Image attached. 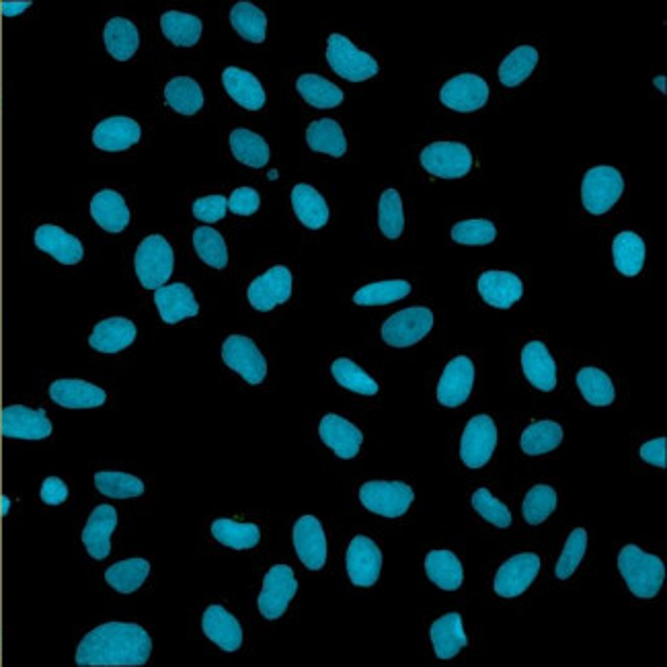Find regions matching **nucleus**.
Instances as JSON below:
<instances>
[{"instance_id": "1", "label": "nucleus", "mask_w": 667, "mask_h": 667, "mask_svg": "<svg viewBox=\"0 0 667 667\" xmlns=\"http://www.w3.org/2000/svg\"><path fill=\"white\" fill-rule=\"evenodd\" d=\"M152 653L148 631L134 622H107L87 633L76 649V665H144Z\"/></svg>"}, {"instance_id": "2", "label": "nucleus", "mask_w": 667, "mask_h": 667, "mask_svg": "<svg viewBox=\"0 0 667 667\" xmlns=\"http://www.w3.org/2000/svg\"><path fill=\"white\" fill-rule=\"evenodd\" d=\"M618 571L629 592L639 600H653L665 583V565L657 555L637 544H624L618 553Z\"/></svg>"}, {"instance_id": "3", "label": "nucleus", "mask_w": 667, "mask_h": 667, "mask_svg": "<svg viewBox=\"0 0 667 667\" xmlns=\"http://www.w3.org/2000/svg\"><path fill=\"white\" fill-rule=\"evenodd\" d=\"M626 181L616 167L600 165L587 169L581 179V206L587 214L604 216L616 208L624 195Z\"/></svg>"}, {"instance_id": "4", "label": "nucleus", "mask_w": 667, "mask_h": 667, "mask_svg": "<svg viewBox=\"0 0 667 667\" xmlns=\"http://www.w3.org/2000/svg\"><path fill=\"white\" fill-rule=\"evenodd\" d=\"M421 169L436 179H462L475 167V156L464 142L436 140L419 154Z\"/></svg>"}, {"instance_id": "5", "label": "nucleus", "mask_w": 667, "mask_h": 667, "mask_svg": "<svg viewBox=\"0 0 667 667\" xmlns=\"http://www.w3.org/2000/svg\"><path fill=\"white\" fill-rule=\"evenodd\" d=\"M434 327L436 315L427 306H407L382 323L380 337L388 347L407 349L423 341Z\"/></svg>"}, {"instance_id": "6", "label": "nucleus", "mask_w": 667, "mask_h": 667, "mask_svg": "<svg viewBox=\"0 0 667 667\" xmlns=\"http://www.w3.org/2000/svg\"><path fill=\"white\" fill-rule=\"evenodd\" d=\"M134 269L140 284L146 290H159L169 282L175 269V253L169 241L161 234L146 237L134 257Z\"/></svg>"}, {"instance_id": "7", "label": "nucleus", "mask_w": 667, "mask_h": 667, "mask_svg": "<svg viewBox=\"0 0 667 667\" xmlns=\"http://www.w3.org/2000/svg\"><path fill=\"white\" fill-rule=\"evenodd\" d=\"M358 497L370 514L388 520L403 518L415 503V491L403 481H366Z\"/></svg>"}, {"instance_id": "8", "label": "nucleus", "mask_w": 667, "mask_h": 667, "mask_svg": "<svg viewBox=\"0 0 667 667\" xmlns=\"http://www.w3.org/2000/svg\"><path fill=\"white\" fill-rule=\"evenodd\" d=\"M499 431L491 415L481 413L470 417L460 436V462L470 470H481L487 466L497 450Z\"/></svg>"}, {"instance_id": "9", "label": "nucleus", "mask_w": 667, "mask_h": 667, "mask_svg": "<svg viewBox=\"0 0 667 667\" xmlns=\"http://www.w3.org/2000/svg\"><path fill=\"white\" fill-rule=\"evenodd\" d=\"M327 62L335 74L349 83H364L380 72L378 62L341 33L329 35Z\"/></svg>"}, {"instance_id": "10", "label": "nucleus", "mask_w": 667, "mask_h": 667, "mask_svg": "<svg viewBox=\"0 0 667 667\" xmlns=\"http://www.w3.org/2000/svg\"><path fill=\"white\" fill-rule=\"evenodd\" d=\"M475 382H477L475 360L466 356V353H458V356L448 360V364L440 374L436 386V399L446 409H458L470 399V395H473Z\"/></svg>"}, {"instance_id": "11", "label": "nucleus", "mask_w": 667, "mask_h": 667, "mask_svg": "<svg viewBox=\"0 0 667 667\" xmlns=\"http://www.w3.org/2000/svg\"><path fill=\"white\" fill-rule=\"evenodd\" d=\"M542 569L538 553H518L499 565L493 577V592L503 600H516L524 596L536 581Z\"/></svg>"}, {"instance_id": "12", "label": "nucleus", "mask_w": 667, "mask_h": 667, "mask_svg": "<svg viewBox=\"0 0 667 667\" xmlns=\"http://www.w3.org/2000/svg\"><path fill=\"white\" fill-rule=\"evenodd\" d=\"M491 87L477 72H460L450 76L440 87V101L456 113H475L489 103Z\"/></svg>"}, {"instance_id": "13", "label": "nucleus", "mask_w": 667, "mask_h": 667, "mask_svg": "<svg viewBox=\"0 0 667 667\" xmlns=\"http://www.w3.org/2000/svg\"><path fill=\"white\" fill-rule=\"evenodd\" d=\"M298 594V579L290 565H273L265 577L257 608L263 618L278 620L286 614L292 600Z\"/></svg>"}, {"instance_id": "14", "label": "nucleus", "mask_w": 667, "mask_h": 667, "mask_svg": "<svg viewBox=\"0 0 667 667\" xmlns=\"http://www.w3.org/2000/svg\"><path fill=\"white\" fill-rule=\"evenodd\" d=\"M222 360L251 386H257L267 378V360L263 351L247 335H230L222 343Z\"/></svg>"}, {"instance_id": "15", "label": "nucleus", "mask_w": 667, "mask_h": 667, "mask_svg": "<svg viewBox=\"0 0 667 667\" xmlns=\"http://www.w3.org/2000/svg\"><path fill=\"white\" fill-rule=\"evenodd\" d=\"M345 571L349 581L356 587H372L378 583L382 573V548L366 536H353L345 553Z\"/></svg>"}, {"instance_id": "16", "label": "nucleus", "mask_w": 667, "mask_h": 667, "mask_svg": "<svg viewBox=\"0 0 667 667\" xmlns=\"http://www.w3.org/2000/svg\"><path fill=\"white\" fill-rule=\"evenodd\" d=\"M294 290L292 271L286 265H273L247 288L249 304L259 312H269L286 304Z\"/></svg>"}, {"instance_id": "17", "label": "nucleus", "mask_w": 667, "mask_h": 667, "mask_svg": "<svg viewBox=\"0 0 667 667\" xmlns=\"http://www.w3.org/2000/svg\"><path fill=\"white\" fill-rule=\"evenodd\" d=\"M292 540L300 563L310 571H321L327 565V534L317 516H302L294 524Z\"/></svg>"}, {"instance_id": "18", "label": "nucleus", "mask_w": 667, "mask_h": 667, "mask_svg": "<svg viewBox=\"0 0 667 667\" xmlns=\"http://www.w3.org/2000/svg\"><path fill=\"white\" fill-rule=\"evenodd\" d=\"M477 292L487 306L507 310L522 300L524 282L514 271L487 269L477 278Z\"/></svg>"}, {"instance_id": "19", "label": "nucleus", "mask_w": 667, "mask_h": 667, "mask_svg": "<svg viewBox=\"0 0 667 667\" xmlns=\"http://www.w3.org/2000/svg\"><path fill=\"white\" fill-rule=\"evenodd\" d=\"M520 364L526 380L542 392H553L559 384V366L553 351L540 339H530L520 353Z\"/></svg>"}, {"instance_id": "20", "label": "nucleus", "mask_w": 667, "mask_h": 667, "mask_svg": "<svg viewBox=\"0 0 667 667\" xmlns=\"http://www.w3.org/2000/svg\"><path fill=\"white\" fill-rule=\"evenodd\" d=\"M0 431L5 438L17 440H46L52 436V421L44 409H29L11 405L0 415Z\"/></svg>"}, {"instance_id": "21", "label": "nucleus", "mask_w": 667, "mask_h": 667, "mask_svg": "<svg viewBox=\"0 0 667 667\" xmlns=\"http://www.w3.org/2000/svg\"><path fill=\"white\" fill-rule=\"evenodd\" d=\"M319 436H321L323 444L335 456H339L343 460L356 458L362 450V444H364L362 429L356 423H351L349 419H345L343 415H337V413H329L321 419Z\"/></svg>"}, {"instance_id": "22", "label": "nucleus", "mask_w": 667, "mask_h": 667, "mask_svg": "<svg viewBox=\"0 0 667 667\" xmlns=\"http://www.w3.org/2000/svg\"><path fill=\"white\" fill-rule=\"evenodd\" d=\"M204 635L222 651L234 653L243 647V626L239 618L220 604L206 608L202 616Z\"/></svg>"}, {"instance_id": "23", "label": "nucleus", "mask_w": 667, "mask_h": 667, "mask_svg": "<svg viewBox=\"0 0 667 667\" xmlns=\"http://www.w3.org/2000/svg\"><path fill=\"white\" fill-rule=\"evenodd\" d=\"M429 641L436 657L450 661L468 647L464 618L458 612H448L436 618L429 626Z\"/></svg>"}, {"instance_id": "24", "label": "nucleus", "mask_w": 667, "mask_h": 667, "mask_svg": "<svg viewBox=\"0 0 667 667\" xmlns=\"http://www.w3.org/2000/svg\"><path fill=\"white\" fill-rule=\"evenodd\" d=\"M222 85L228 97L247 111H261L267 103V95L261 81L245 68L228 66L222 72Z\"/></svg>"}, {"instance_id": "25", "label": "nucleus", "mask_w": 667, "mask_h": 667, "mask_svg": "<svg viewBox=\"0 0 667 667\" xmlns=\"http://www.w3.org/2000/svg\"><path fill=\"white\" fill-rule=\"evenodd\" d=\"M117 528V512L115 507L103 503L93 509V514L83 530V544L87 553L95 561H103L111 553V536Z\"/></svg>"}, {"instance_id": "26", "label": "nucleus", "mask_w": 667, "mask_h": 667, "mask_svg": "<svg viewBox=\"0 0 667 667\" xmlns=\"http://www.w3.org/2000/svg\"><path fill=\"white\" fill-rule=\"evenodd\" d=\"M35 245L62 265H76L85 257L83 243L54 224H44L35 230Z\"/></svg>"}, {"instance_id": "27", "label": "nucleus", "mask_w": 667, "mask_h": 667, "mask_svg": "<svg viewBox=\"0 0 667 667\" xmlns=\"http://www.w3.org/2000/svg\"><path fill=\"white\" fill-rule=\"evenodd\" d=\"M154 302L159 308V315L167 325L181 323L191 319L200 312V304L195 300V294L185 284H171L161 286L154 292Z\"/></svg>"}, {"instance_id": "28", "label": "nucleus", "mask_w": 667, "mask_h": 667, "mask_svg": "<svg viewBox=\"0 0 667 667\" xmlns=\"http://www.w3.org/2000/svg\"><path fill=\"white\" fill-rule=\"evenodd\" d=\"M427 579L444 592H458L464 583V565L448 548H434L423 559Z\"/></svg>"}, {"instance_id": "29", "label": "nucleus", "mask_w": 667, "mask_h": 667, "mask_svg": "<svg viewBox=\"0 0 667 667\" xmlns=\"http://www.w3.org/2000/svg\"><path fill=\"white\" fill-rule=\"evenodd\" d=\"M142 138L138 122L130 117H107L93 130V144L103 152H122L136 146Z\"/></svg>"}, {"instance_id": "30", "label": "nucleus", "mask_w": 667, "mask_h": 667, "mask_svg": "<svg viewBox=\"0 0 667 667\" xmlns=\"http://www.w3.org/2000/svg\"><path fill=\"white\" fill-rule=\"evenodd\" d=\"M50 397L66 409H95L107 401V392L87 380H56L50 386Z\"/></svg>"}, {"instance_id": "31", "label": "nucleus", "mask_w": 667, "mask_h": 667, "mask_svg": "<svg viewBox=\"0 0 667 667\" xmlns=\"http://www.w3.org/2000/svg\"><path fill=\"white\" fill-rule=\"evenodd\" d=\"M647 247L641 234L633 230L618 232L612 241V261L616 271L624 278H637L645 267Z\"/></svg>"}, {"instance_id": "32", "label": "nucleus", "mask_w": 667, "mask_h": 667, "mask_svg": "<svg viewBox=\"0 0 667 667\" xmlns=\"http://www.w3.org/2000/svg\"><path fill=\"white\" fill-rule=\"evenodd\" d=\"M138 329L126 317H109L95 325L89 343L99 353H120L136 341Z\"/></svg>"}, {"instance_id": "33", "label": "nucleus", "mask_w": 667, "mask_h": 667, "mask_svg": "<svg viewBox=\"0 0 667 667\" xmlns=\"http://www.w3.org/2000/svg\"><path fill=\"white\" fill-rule=\"evenodd\" d=\"M290 202L296 218L302 226L310 230H321L329 222V204L325 202L323 195L308 183H298L292 193Z\"/></svg>"}, {"instance_id": "34", "label": "nucleus", "mask_w": 667, "mask_h": 667, "mask_svg": "<svg viewBox=\"0 0 667 667\" xmlns=\"http://www.w3.org/2000/svg\"><path fill=\"white\" fill-rule=\"evenodd\" d=\"M565 438L563 425L553 419H536L528 423L520 436V448L526 456H544L555 452Z\"/></svg>"}, {"instance_id": "35", "label": "nucleus", "mask_w": 667, "mask_h": 667, "mask_svg": "<svg viewBox=\"0 0 667 667\" xmlns=\"http://www.w3.org/2000/svg\"><path fill=\"white\" fill-rule=\"evenodd\" d=\"M93 220L107 232H124L130 224V208L120 193L113 189L99 191L91 200Z\"/></svg>"}, {"instance_id": "36", "label": "nucleus", "mask_w": 667, "mask_h": 667, "mask_svg": "<svg viewBox=\"0 0 667 667\" xmlns=\"http://www.w3.org/2000/svg\"><path fill=\"white\" fill-rule=\"evenodd\" d=\"M538 62H540L538 48H534L530 44L514 48L499 64V72H497L499 83L505 89L520 87L522 83H526L528 78L532 76V72L536 70Z\"/></svg>"}, {"instance_id": "37", "label": "nucleus", "mask_w": 667, "mask_h": 667, "mask_svg": "<svg viewBox=\"0 0 667 667\" xmlns=\"http://www.w3.org/2000/svg\"><path fill=\"white\" fill-rule=\"evenodd\" d=\"M575 386L581 399L592 407H610L616 401V386L612 378L596 366L579 368L575 376Z\"/></svg>"}, {"instance_id": "38", "label": "nucleus", "mask_w": 667, "mask_h": 667, "mask_svg": "<svg viewBox=\"0 0 667 667\" xmlns=\"http://www.w3.org/2000/svg\"><path fill=\"white\" fill-rule=\"evenodd\" d=\"M228 144H230V152L234 154V159L243 163L245 167L263 169L271 159V150L265 138L249 128L232 130L228 136Z\"/></svg>"}, {"instance_id": "39", "label": "nucleus", "mask_w": 667, "mask_h": 667, "mask_svg": "<svg viewBox=\"0 0 667 667\" xmlns=\"http://www.w3.org/2000/svg\"><path fill=\"white\" fill-rule=\"evenodd\" d=\"M378 228L386 241H399L405 234V228H407L405 202L397 187H388L380 193Z\"/></svg>"}, {"instance_id": "40", "label": "nucleus", "mask_w": 667, "mask_h": 667, "mask_svg": "<svg viewBox=\"0 0 667 667\" xmlns=\"http://www.w3.org/2000/svg\"><path fill=\"white\" fill-rule=\"evenodd\" d=\"M212 536L232 551H251L261 542V528L253 522L220 518L212 522Z\"/></svg>"}, {"instance_id": "41", "label": "nucleus", "mask_w": 667, "mask_h": 667, "mask_svg": "<svg viewBox=\"0 0 667 667\" xmlns=\"http://www.w3.org/2000/svg\"><path fill=\"white\" fill-rule=\"evenodd\" d=\"M103 39H105L107 52L120 62L130 60L138 52V46H140L138 27L124 17H115L105 25Z\"/></svg>"}, {"instance_id": "42", "label": "nucleus", "mask_w": 667, "mask_h": 667, "mask_svg": "<svg viewBox=\"0 0 667 667\" xmlns=\"http://www.w3.org/2000/svg\"><path fill=\"white\" fill-rule=\"evenodd\" d=\"M296 91L300 97L317 109H335L343 103V91L321 74H302L296 81Z\"/></svg>"}, {"instance_id": "43", "label": "nucleus", "mask_w": 667, "mask_h": 667, "mask_svg": "<svg viewBox=\"0 0 667 667\" xmlns=\"http://www.w3.org/2000/svg\"><path fill=\"white\" fill-rule=\"evenodd\" d=\"M331 374L341 388L353 392V395L376 397L380 390V384L376 382V378L370 372H366L358 362H353L351 358H337L331 364Z\"/></svg>"}, {"instance_id": "44", "label": "nucleus", "mask_w": 667, "mask_h": 667, "mask_svg": "<svg viewBox=\"0 0 667 667\" xmlns=\"http://www.w3.org/2000/svg\"><path fill=\"white\" fill-rule=\"evenodd\" d=\"M306 144L310 146V150L329 154L333 159H341L347 152V138L343 128L339 126V122L329 120V117L312 122L306 128Z\"/></svg>"}, {"instance_id": "45", "label": "nucleus", "mask_w": 667, "mask_h": 667, "mask_svg": "<svg viewBox=\"0 0 667 667\" xmlns=\"http://www.w3.org/2000/svg\"><path fill=\"white\" fill-rule=\"evenodd\" d=\"M161 29L171 44L179 48H193L200 42L204 25L195 15L181 11H167L161 17Z\"/></svg>"}, {"instance_id": "46", "label": "nucleus", "mask_w": 667, "mask_h": 667, "mask_svg": "<svg viewBox=\"0 0 667 667\" xmlns=\"http://www.w3.org/2000/svg\"><path fill=\"white\" fill-rule=\"evenodd\" d=\"M165 101L181 115H195L204 107V91L191 76H175L165 87Z\"/></svg>"}, {"instance_id": "47", "label": "nucleus", "mask_w": 667, "mask_h": 667, "mask_svg": "<svg viewBox=\"0 0 667 667\" xmlns=\"http://www.w3.org/2000/svg\"><path fill=\"white\" fill-rule=\"evenodd\" d=\"M559 505V493L553 485L538 483L526 491L522 501V518L530 526H540L555 514Z\"/></svg>"}, {"instance_id": "48", "label": "nucleus", "mask_w": 667, "mask_h": 667, "mask_svg": "<svg viewBox=\"0 0 667 667\" xmlns=\"http://www.w3.org/2000/svg\"><path fill=\"white\" fill-rule=\"evenodd\" d=\"M413 292V284L407 280H380L362 286L353 294V302L358 306H388L401 302Z\"/></svg>"}, {"instance_id": "49", "label": "nucleus", "mask_w": 667, "mask_h": 667, "mask_svg": "<svg viewBox=\"0 0 667 667\" xmlns=\"http://www.w3.org/2000/svg\"><path fill=\"white\" fill-rule=\"evenodd\" d=\"M150 575V563L146 559H128L111 565L105 571V581L120 594H134Z\"/></svg>"}, {"instance_id": "50", "label": "nucleus", "mask_w": 667, "mask_h": 667, "mask_svg": "<svg viewBox=\"0 0 667 667\" xmlns=\"http://www.w3.org/2000/svg\"><path fill=\"white\" fill-rule=\"evenodd\" d=\"M230 23L243 39L251 44H263L267 37V17L253 3H237L230 9Z\"/></svg>"}, {"instance_id": "51", "label": "nucleus", "mask_w": 667, "mask_h": 667, "mask_svg": "<svg viewBox=\"0 0 667 667\" xmlns=\"http://www.w3.org/2000/svg\"><path fill=\"white\" fill-rule=\"evenodd\" d=\"M193 249L198 253V257L214 267V269H224L228 265V247L222 234L212 228V226H200L193 232Z\"/></svg>"}, {"instance_id": "52", "label": "nucleus", "mask_w": 667, "mask_h": 667, "mask_svg": "<svg viewBox=\"0 0 667 667\" xmlns=\"http://www.w3.org/2000/svg\"><path fill=\"white\" fill-rule=\"evenodd\" d=\"M450 237L464 247H487L497 239V226L487 218H468L452 226Z\"/></svg>"}, {"instance_id": "53", "label": "nucleus", "mask_w": 667, "mask_h": 667, "mask_svg": "<svg viewBox=\"0 0 667 667\" xmlns=\"http://www.w3.org/2000/svg\"><path fill=\"white\" fill-rule=\"evenodd\" d=\"M587 542H590V536H587V530L583 526L573 528L565 540V546L561 551V557L555 567V575L559 581H567L575 575L579 565L585 559L587 553Z\"/></svg>"}, {"instance_id": "54", "label": "nucleus", "mask_w": 667, "mask_h": 667, "mask_svg": "<svg viewBox=\"0 0 667 667\" xmlns=\"http://www.w3.org/2000/svg\"><path fill=\"white\" fill-rule=\"evenodd\" d=\"M470 505H473L475 512L491 526L499 528V530H505L512 526L514 518H512V512H509V507L497 499L493 495L491 489L487 487H481L477 489L473 495H470Z\"/></svg>"}, {"instance_id": "55", "label": "nucleus", "mask_w": 667, "mask_h": 667, "mask_svg": "<svg viewBox=\"0 0 667 667\" xmlns=\"http://www.w3.org/2000/svg\"><path fill=\"white\" fill-rule=\"evenodd\" d=\"M95 487L105 497L134 499L144 493V483L128 473H97Z\"/></svg>"}, {"instance_id": "56", "label": "nucleus", "mask_w": 667, "mask_h": 667, "mask_svg": "<svg viewBox=\"0 0 667 667\" xmlns=\"http://www.w3.org/2000/svg\"><path fill=\"white\" fill-rule=\"evenodd\" d=\"M191 212L198 220H202L206 224H214V222L224 220V216L228 212V202H226L224 195H206V198H200V200L193 202Z\"/></svg>"}, {"instance_id": "57", "label": "nucleus", "mask_w": 667, "mask_h": 667, "mask_svg": "<svg viewBox=\"0 0 667 667\" xmlns=\"http://www.w3.org/2000/svg\"><path fill=\"white\" fill-rule=\"evenodd\" d=\"M228 202V210L237 216H251L259 210L261 206V195L253 187H237L232 193Z\"/></svg>"}, {"instance_id": "58", "label": "nucleus", "mask_w": 667, "mask_h": 667, "mask_svg": "<svg viewBox=\"0 0 667 667\" xmlns=\"http://www.w3.org/2000/svg\"><path fill=\"white\" fill-rule=\"evenodd\" d=\"M639 458L643 462H647L649 466H655V468H665L667 466V440L661 436V438H653V440H647L639 446Z\"/></svg>"}, {"instance_id": "59", "label": "nucleus", "mask_w": 667, "mask_h": 667, "mask_svg": "<svg viewBox=\"0 0 667 667\" xmlns=\"http://www.w3.org/2000/svg\"><path fill=\"white\" fill-rule=\"evenodd\" d=\"M68 499V487L58 477H48L42 485V501L46 505H62Z\"/></svg>"}, {"instance_id": "60", "label": "nucleus", "mask_w": 667, "mask_h": 667, "mask_svg": "<svg viewBox=\"0 0 667 667\" xmlns=\"http://www.w3.org/2000/svg\"><path fill=\"white\" fill-rule=\"evenodd\" d=\"M29 7H31L29 0H17V3H3L0 5V11H3L5 17H17L25 13Z\"/></svg>"}, {"instance_id": "61", "label": "nucleus", "mask_w": 667, "mask_h": 667, "mask_svg": "<svg viewBox=\"0 0 667 667\" xmlns=\"http://www.w3.org/2000/svg\"><path fill=\"white\" fill-rule=\"evenodd\" d=\"M653 85L659 89V93H663L665 95V76L663 74H659V76H655V81H653Z\"/></svg>"}, {"instance_id": "62", "label": "nucleus", "mask_w": 667, "mask_h": 667, "mask_svg": "<svg viewBox=\"0 0 667 667\" xmlns=\"http://www.w3.org/2000/svg\"><path fill=\"white\" fill-rule=\"evenodd\" d=\"M9 512V499L7 497H3V516Z\"/></svg>"}]
</instances>
